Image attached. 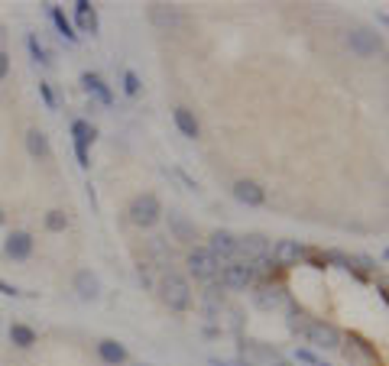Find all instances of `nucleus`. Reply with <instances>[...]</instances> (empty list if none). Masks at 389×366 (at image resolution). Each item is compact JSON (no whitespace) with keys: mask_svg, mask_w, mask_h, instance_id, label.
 <instances>
[{"mask_svg":"<svg viewBox=\"0 0 389 366\" xmlns=\"http://www.w3.org/2000/svg\"><path fill=\"white\" fill-rule=\"evenodd\" d=\"M7 72H10V56L0 49V78H7Z\"/></svg>","mask_w":389,"mask_h":366,"instance_id":"obj_33","label":"nucleus"},{"mask_svg":"<svg viewBox=\"0 0 389 366\" xmlns=\"http://www.w3.org/2000/svg\"><path fill=\"white\" fill-rule=\"evenodd\" d=\"M136 366H146V363H136Z\"/></svg>","mask_w":389,"mask_h":366,"instance_id":"obj_39","label":"nucleus"},{"mask_svg":"<svg viewBox=\"0 0 389 366\" xmlns=\"http://www.w3.org/2000/svg\"><path fill=\"white\" fill-rule=\"evenodd\" d=\"M81 88H85L91 97H97L104 107H111V104H114V94H111V88L104 85V78L97 75V72H85V75H81Z\"/></svg>","mask_w":389,"mask_h":366,"instance_id":"obj_17","label":"nucleus"},{"mask_svg":"<svg viewBox=\"0 0 389 366\" xmlns=\"http://www.w3.org/2000/svg\"><path fill=\"white\" fill-rule=\"evenodd\" d=\"M347 46H351L354 56L370 58L383 49V39H380V33H373V29H351V33H347Z\"/></svg>","mask_w":389,"mask_h":366,"instance_id":"obj_8","label":"nucleus"},{"mask_svg":"<svg viewBox=\"0 0 389 366\" xmlns=\"http://www.w3.org/2000/svg\"><path fill=\"white\" fill-rule=\"evenodd\" d=\"M386 260H389V250H386Z\"/></svg>","mask_w":389,"mask_h":366,"instance_id":"obj_38","label":"nucleus"},{"mask_svg":"<svg viewBox=\"0 0 389 366\" xmlns=\"http://www.w3.org/2000/svg\"><path fill=\"white\" fill-rule=\"evenodd\" d=\"M189 269H191V276L201 279V282H218L221 260L211 253L208 246H195V250L189 253Z\"/></svg>","mask_w":389,"mask_h":366,"instance_id":"obj_6","label":"nucleus"},{"mask_svg":"<svg viewBox=\"0 0 389 366\" xmlns=\"http://www.w3.org/2000/svg\"><path fill=\"white\" fill-rule=\"evenodd\" d=\"M295 357H299V360H302V363H312V366H321V360H318V357H315V353H312V350H299V353H295Z\"/></svg>","mask_w":389,"mask_h":366,"instance_id":"obj_32","label":"nucleus"},{"mask_svg":"<svg viewBox=\"0 0 389 366\" xmlns=\"http://www.w3.org/2000/svg\"><path fill=\"white\" fill-rule=\"evenodd\" d=\"M97 10L88 0H75V33H91L97 36Z\"/></svg>","mask_w":389,"mask_h":366,"instance_id":"obj_13","label":"nucleus"},{"mask_svg":"<svg viewBox=\"0 0 389 366\" xmlns=\"http://www.w3.org/2000/svg\"><path fill=\"white\" fill-rule=\"evenodd\" d=\"M305 340H308L312 347H318V350H341L344 334L334 328L331 321L312 318V321H308V331H305Z\"/></svg>","mask_w":389,"mask_h":366,"instance_id":"obj_2","label":"nucleus"},{"mask_svg":"<svg viewBox=\"0 0 389 366\" xmlns=\"http://www.w3.org/2000/svg\"><path fill=\"white\" fill-rule=\"evenodd\" d=\"M253 299H257V305L260 308H276V305H279V301H283V289H273V285H263V289L257 292V295H253Z\"/></svg>","mask_w":389,"mask_h":366,"instance_id":"obj_26","label":"nucleus"},{"mask_svg":"<svg viewBox=\"0 0 389 366\" xmlns=\"http://www.w3.org/2000/svg\"><path fill=\"white\" fill-rule=\"evenodd\" d=\"M150 256H152V263L159 266V269H166V273H169L172 253H169V246H166V240H162V237H152V240H150Z\"/></svg>","mask_w":389,"mask_h":366,"instance_id":"obj_24","label":"nucleus"},{"mask_svg":"<svg viewBox=\"0 0 389 366\" xmlns=\"http://www.w3.org/2000/svg\"><path fill=\"white\" fill-rule=\"evenodd\" d=\"M26 152L33 159H52V146H49V136L39 127L26 130Z\"/></svg>","mask_w":389,"mask_h":366,"instance_id":"obj_19","label":"nucleus"},{"mask_svg":"<svg viewBox=\"0 0 389 366\" xmlns=\"http://www.w3.org/2000/svg\"><path fill=\"white\" fill-rule=\"evenodd\" d=\"M3 224H7V214H3V211H0V227H3Z\"/></svg>","mask_w":389,"mask_h":366,"instance_id":"obj_37","label":"nucleus"},{"mask_svg":"<svg viewBox=\"0 0 389 366\" xmlns=\"http://www.w3.org/2000/svg\"><path fill=\"white\" fill-rule=\"evenodd\" d=\"M172 120H175V127H179L182 136H189V140H198V136H201L198 117H195L189 107H175V111H172Z\"/></svg>","mask_w":389,"mask_h":366,"instance_id":"obj_20","label":"nucleus"},{"mask_svg":"<svg viewBox=\"0 0 389 366\" xmlns=\"http://www.w3.org/2000/svg\"><path fill=\"white\" fill-rule=\"evenodd\" d=\"M39 94H42V104H46L49 111H56V94H52L49 81H39Z\"/></svg>","mask_w":389,"mask_h":366,"instance_id":"obj_30","label":"nucleus"},{"mask_svg":"<svg viewBox=\"0 0 389 366\" xmlns=\"http://www.w3.org/2000/svg\"><path fill=\"white\" fill-rule=\"evenodd\" d=\"M218 282H221V289H230V292L253 289V282H257V266H244V263L221 266Z\"/></svg>","mask_w":389,"mask_h":366,"instance_id":"obj_7","label":"nucleus"},{"mask_svg":"<svg viewBox=\"0 0 389 366\" xmlns=\"http://www.w3.org/2000/svg\"><path fill=\"white\" fill-rule=\"evenodd\" d=\"M289 331L305 337V331H308V315H305V311H299V308L289 311Z\"/></svg>","mask_w":389,"mask_h":366,"instance_id":"obj_27","label":"nucleus"},{"mask_svg":"<svg viewBox=\"0 0 389 366\" xmlns=\"http://www.w3.org/2000/svg\"><path fill=\"white\" fill-rule=\"evenodd\" d=\"M75 156H78V166H81V169H88V166H91V159H88V150H75Z\"/></svg>","mask_w":389,"mask_h":366,"instance_id":"obj_35","label":"nucleus"},{"mask_svg":"<svg viewBox=\"0 0 389 366\" xmlns=\"http://www.w3.org/2000/svg\"><path fill=\"white\" fill-rule=\"evenodd\" d=\"M305 256H308V246H302L299 240H279L273 246V266H279V269H292Z\"/></svg>","mask_w":389,"mask_h":366,"instance_id":"obj_9","label":"nucleus"},{"mask_svg":"<svg viewBox=\"0 0 389 366\" xmlns=\"http://www.w3.org/2000/svg\"><path fill=\"white\" fill-rule=\"evenodd\" d=\"M376 19H380L383 26H386V29H389V13H380V17H376Z\"/></svg>","mask_w":389,"mask_h":366,"instance_id":"obj_36","label":"nucleus"},{"mask_svg":"<svg viewBox=\"0 0 389 366\" xmlns=\"http://www.w3.org/2000/svg\"><path fill=\"white\" fill-rule=\"evenodd\" d=\"M68 227V217L62 214V211H49L46 214V230H52V234H62Z\"/></svg>","mask_w":389,"mask_h":366,"instance_id":"obj_28","label":"nucleus"},{"mask_svg":"<svg viewBox=\"0 0 389 366\" xmlns=\"http://www.w3.org/2000/svg\"><path fill=\"white\" fill-rule=\"evenodd\" d=\"M0 295H7V299H23V295H29V292L17 289V285H10V282H0Z\"/></svg>","mask_w":389,"mask_h":366,"instance_id":"obj_31","label":"nucleus"},{"mask_svg":"<svg viewBox=\"0 0 389 366\" xmlns=\"http://www.w3.org/2000/svg\"><path fill=\"white\" fill-rule=\"evenodd\" d=\"M49 19L56 23V29H58V36L62 39H68V42H78V33H75V23L62 13V7H56V3H49Z\"/></svg>","mask_w":389,"mask_h":366,"instance_id":"obj_21","label":"nucleus"},{"mask_svg":"<svg viewBox=\"0 0 389 366\" xmlns=\"http://www.w3.org/2000/svg\"><path fill=\"white\" fill-rule=\"evenodd\" d=\"M234 198H237L240 205H247V207H260L266 201V191L257 185V182L240 179L237 185H234Z\"/></svg>","mask_w":389,"mask_h":366,"instance_id":"obj_15","label":"nucleus"},{"mask_svg":"<svg viewBox=\"0 0 389 366\" xmlns=\"http://www.w3.org/2000/svg\"><path fill=\"white\" fill-rule=\"evenodd\" d=\"M150 19H152V26L162 29V33H175V29H182V13L175 7H166V3H152Z\"/></svg>","mask_w":389,"mask_h":366,"instance_id":"obj_11","label":"nucleus"},{"mask_svg":"<svg viewBox=\"0 0 389 366\" xmlns=\"http://www.w3.org/2000/svg\"><path fill=\"white\" fill-rule=\"evenodd\" d=\"M211 253L221 260V266H224V260H234V250H237V237L228 234V230H214L211 234Z\"/></svg>","mask_w":389,"mask_h":366,"instance_id":"obj_16","label":"nucleus"},{"mask_svg":"<svg viewBox=\"0 0 389 366\" xmlns=\"http://www.w3.org/2000/svg\"><path fill=\"white\" fill-rule=\"evenodd\" d=\"M159 299H162V305H166V308L185 311L191 305V285H189V279L169 269V273L162 276V282H159Z\"/></svg>","mask_w":389,"mask_h":366,"instance_id":"obj_1","label":"nucleus"},{"mask_svg":"<svg viewBox=\"0 0 389 366\" xmlns=\"http://www.w3.org/2000/svg\"><path fill=\"white\" fill-rule=\"evenodd\" d=\"M140 282H143V285H152V276H150V263H146V266L140 263Z\"/></svg>","mask_w":389,"mask_h":366,"instance_id":"obj_34","label":"nucleus"},{"mask_svg":"<svg viewBox=\"0 0 389 366\" xmlns=\"http://www.w3.org/2000/svg\"><path fill=\"white\" fill-rule=\"evenodd\" d=\"M127 214H130V224H136V227H152V224H156V221L162 217V205H159V198L152 195V191H143V195H136V198L130 201Z\"/></svg>","mask_w":389,"mask_h":366,"instance_id":"obj_3","label":"nucleus"},{"mask_svg":"<svg viewBox=\"0 0 389 366\" xmlns=\"http://www.w3.org/2000/svg\"><path fill=\"white\" fill-rule=\"evenodd\" d=\"M169 230L179 244H195L198 240V227L191 224L185 214H179V211H169Z\"/></svg>","mask_w":389,"mask_h":366,"instance_id":"obj_14","label":"nucleus"},{"mask_svg":"<svg viewBox=\"0 0 389 366\" xmlns=\"http://www.w3.org/2000/svg\"><path fill=\"white\" fill-rule=\"evenodd\" d=\"M33 234H26V230H13V234H7V240H3V253H7V260H17V263H23V260H29L33 256Z\"/></svg>","mask_w":389,"mask_h":366,"instance_id":"obj_10","label":"nucleus"},{"mask_svg":"<svg viewBox=\"0 0 389 366\" xmlns=\"http://www.w3.org/2000/svg\"><path fill=\"white\" fill-rule=\"evenodd\" d=\"M344 360L351 366H380V353L367 337L360 334H347V344H341Z\"/></svg>","mask_w":389,"mask_h":366,"instance_id":"obj_5","label":"nucleus"},{"mask_svg":"<svg viewBox=\"0 0 389 366\" xmlns=\"http://www.w3.org/2000/svg\"><path fill=\"white\" fill-rule=\"evenodd\" d=\"M26 49H29V56H33V62H36V65H52V58H49V49L36 39V33H29V36H26Z\"/></svg>","mask_w":389,"mask_h":366,"instance_id":"obj_25","label":"nucleus"},{"mask_svg":"<svg viewBox=\"0 0 389 366\" xmlns=\"http://www.w3.org/2000/svg\"><path fill=\"white\" fill-rule=\"evenodd\" d=\"M75 292L81 301H97L101 299V279L91 269H78L75 273Z\"/></svg>","mask_w":389,"mask_h":366,"instance_id":"obj_12","label":"nucleus"},{"mask_svg":"<svg viewBox=\"0 0 389 366\" xmlns=\"http://www.w3.org/2000/svg\"><path fill=\"white\" fill-rule=\"evenodd\" d=\"M95 140H97V130L88 120H75V123H72V143H75V150H88Z\"/></svg>","mask_w":389,"mask_h":366,"instance_id":"obj_22","label":"nucleus"},{"mask_svg":"<svg viewBox=\"0 0 389 366\" xmlns=\"http://www.w3.org/2000/svg\"><path fill=\"white\" fill-rule=\"evenodd\" d=\"M97 357L104 360L107 366H124L127 363V347L114 337H104V340H97Z\"/></svg>","mask_w":389,"mask_h":366,"instance_id":"obj_18","label":"nucleus"},{"mask_svg":"<svg viewBox=\"0 0 389 366\" xmlns=\"http://www.w3.org/2000/svg\"><path fill=\"white\" fill-rule=\"evenodd\" d=\"M10 344L13 347H19V350H29L33 344H36V331L29 328V324H10Z\"/></svg>","mask_w":389,"mask_h":366,"instance_id":"obj_23","label":"nucleus"},{"mask_svg":"<svg viewBox=\"0 0 389 366\" xmlns=\"http://www.w3.org/2000/svg\"><path fill=\"white\" fill-rule=\"evenodd\" d=\"M124 91L130 94V97H136V94L143 91V81H140L136 72H124Z\"/></svg>","mask_w":389,"mask_h":366,"instance_id":"obj_29","label":"nucleus"},{"mask_svg":"<svg viewBox=\"0 0 389 366\" xmlns=\"http://www.w3.org/2000/svg\"><path fill=\"white\" fill-rule=\"evenodd\" d=\"M269 260V240L263 234H247V237H237V250H234V263H244V266H257Z\"/></svg>","mask_w":389,"mask_h":366,"instance_id":"obj_4","label":"nucleus"}]
</instances>
